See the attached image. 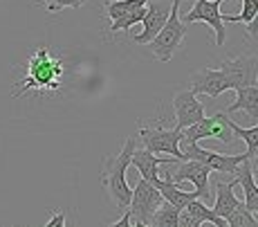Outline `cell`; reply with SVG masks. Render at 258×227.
Listing matches in <instances>:
<instances>
[{
  "mask_svg": "<svg viewBox=\"0 0 258 227\" xmlns=\"http://www.w3.org/2000/svg\"><path fill=\"white\" fill-rule=\"evenodd\" d=\"M133 227H151L148 223H140V220H135V223H133Z\"/></svg>",
  "mask_w": 258,
  "mask_h": 227,
  "instance_id": "obj_30",
  "label": "cell"
},
{
  "mask_svg": "<svg viewBox=\"0 0 258 227\" xmlns=\"http://www.w3.org/2000/svg\"><path fill=\"white\" fill-rule=\"evenodd\" d=\"M234 176H236V182L242 187V191H245V200H242V205L247 207V211H251L254 216H258V185H256L254 176H251L249 160L240 162Z\"/></svg>",
  "mask_w": 258,
  "mask_h": 227,
  "instance_id": "obj_17",
  "label": "cell"
},
{
  "mask_svg": "<svg viewBox=\"0 0 258 227\" xmlns=\"http://www.w3.org/2000/svg\"><path fill=\"white\" fill-rule=\"evenodd\" d=\"M249 164H251V176H254V180H256V185H258V153L249 160Z\"/></svg>",
  "mask_w": 258,
  "mask_h": 227,
  "instance_id": "obj_29",
  "label": "cell"
},
{
  "mask_svg": "<svg viewBox=\"0 0 258 227\" xmlns=\"http://www.w3.org/2000/svg\"><path fill=\"white\" fill-rule=\"evenodd\" d=\"M177 218H180V211L173 205H168V202H162V207L153 214L148 225L151 227H177Z\"/></svg>",
  "mask_w": 258,
  "mask_h": 227,
  "instance_id": "obj_22",
  "label": "cell"
},
{
  "mask_svg": "<svg viewBox=\"0 0 258 227\" xmlns=\"http://www.w3.org/2000/svg\"><path fill=\"white\" fill-rule=\"evenodd\" d=\"M205 223L202 220H198L196 216H191L188 211H184L182 209L180 211V218H177V227H202Z\"/></svg>",
  "mask_w": 258,
  "mask_h": 227,
  "instance_id": "obj_26",
  "label": "cell"
},
{
  "mask_svg": "<svg viewBox=\"0 0 258 227\" xmlns=\"http://www.w3.org/2000/svg\"><path fill=\"white\" fill-rule=\"evenodd\" d=\"M110 227H133V220H131V211H123V216L117 220V223H112Z\"/></svg>",
  "mask_w": 258,
  "mask_h": 227,
  "instance_id": "obj_28",
  "label": "cell"
},
{
  "mask_svg": "<svg viewBox=\"0 0 258 227\" xmlns=\"http://www.w3.org/2000/svg\"><path fill=\"white\" fill-rule=\"evenodd\" d=\"M188 90L193 95H207L209 99H216L222 92H227V81L222 77L220 68H202V70L193 72L188 79Z\"/></svg>",
  "mask_w": 258,
  "mask_h": 227,
  "instance_id": "obj_13",
  "label": "cell"
},
{
  "mask_svg": "<svg viewBox=\"0 0 258 227\" xmlns=\"http://www.w3.org/2000/svg\"><path fill=\"white\" fill-rule=\"evenodd\" d=\"M184 211H188L191 216H196V218L202 220V223H209L213 227H227L225 220H222L220 216H216V211H213L209 205H205L200 198H196V200L188 202V205L184 207Z\"/></svg>",
  "mask_w": 258,
  "mask_h": 227,
  "instance_id": "obj_20",
  "label": "cell"
},
{
  "mask_svg": "<svg viewBox=\"0 0 258 227\" xmlns=\"http://www.w3.org/2000/svg\"><path fill=\"white\" fill-rule=\"evenodd\" d=\"M66 75V66H63L61 59L52 56L49 47H38L32 56L27 59V70L25 77L16 83L14 88V99L23 97L29 90H41V92H54L58 90Z\"/></svg>",
  "mask_w": 258,
  "mask_h": 227,
  "instance_id": "obj_1",
  "label": "cell"
},
{
  "mask_svg": "<svg viewBox=\"0 0 258 227\" xmlns=\"http://www.w3.org/2000/svg\"><path fill=\"white\" fill-rule=\"evenodd\" d=\"M173 112H175V128L184 131V128L198 124L200 120H205V106L198 99V95H193L191 90H180L173 97Z\"/></svg>",
  "mask_w": 258,
  "mask_h": 227,
  "instance_id": "obj_12",
  "label": "cell"
},
{
  "mask_svg": "<svg viewBox=\"0 0 258 227\" xmlns=\"http://www.w3.org/2000/svg\"><path fill=\"white\" fill-rule=\"evenodd\" d=\"M209 176H211L209 166H205L202 162H196V160H182L175 164V171L168 169V178L175 185H180V182H193L200 200L209 198Z\"/></svg>",
  "mask_w": 258,
  "mask_h": 227,
  "instance_id": "obj_11",
  "label": "cell"
},
{
  "mask_svg": "<svg viewBox=\"0 0 258 227\" xmlns=\"http://www.w3.org/2000/svg\"><path fill=\"white\" fill-rule=\"evenodd\" d=\"M173 162H177L175 157L171 160V157H160V155H155V153H151L146 149H135L131 166H135L146 182L155 185V182L160 180V166H171Z\"/></svg>",
  "mask_w": 258,
  "mask_h": 227,
  "instance_id": "obj_14",
  "label": "cell"
},
{
  "mask_svg": "<svg viewBox=\"0 0 258 227\" xmlns=\"http://www.w3.org/2000/svg\"><path fill=\"white\" fill-rule=\"evenodd\" d=\"M220 72L229 90L258 86V56L256 54H242L236 59H225L220 63Z\"/></svg>",
  "mask_w": 258,
  "mask_h": 227,
  "instance_id": "obj_6",
  "label": "cell"
},
{
  "mask_svg": "<svg viewBox=\"0 0 258 227\" xmlns=\"http://www.w3.org/2000/svg\"><path fill=\"white\" fill-rule=\"evenodd\" d=\"M171 0H148L146 14L142 18V32L135 36L137 45H148L162 32V27L168 21V14H171Z\"/></svg>",
  "mask_w": 258,
  "mask_h": 227,
  "instance_id": "obj_10",
  "label": "cell"
},
{
  "mask_svg": "<svg viewBox=\"0 0 258 227\" xmlns=\"http://www.w3.org/2000/svg\"><path fill=\"white\" fill-rule=\"evenodd\" d=\"M238 110L247 112L251 120L258 122V86H249V88L236 90V99L229 108H227L225 115H234Z\"/></svg>",
  "mask_w": 258,
  "mask_h": 227,
  "instance_id": "obj_18",
  "label": "cell"
},
{
  "mask_svg": "<svg viewBox=\"0 0 258 227\" xmlns=\"http://www.w3.org/2000/svg\"><path fill=\"white\" fill-rule=\"evenodd\" d=\"M144 14H146V7H140L137 12L128 14V16L117 18V21L110 23V32H112V34H117V32H131L133 25H140V23H142Z\"/></svg>",
  "mask_w": 258,
  "mask_h": 227,
  "instance_id": "obj_23",
  "label": "cell"
},
{
  "mask_svg": "<svg viewBox=\"0 0 258 227\" xmlns=\"http://www.w3.org/2000/svg\"><path fill=\"white\" fill-rule=\"evenodd\" d=\"M153 187H157V189H160V194H162V198H164V202L173 205L177 211L184 209V207H186L191 200L200 198L196 189H193V191L180 189V185H175V182H173L171 178H168V171H166V176H164V178H160V180H157Z\"/></svg>",
  "mask_w": 258,
  "mask_h": 227,
  "instance_id": "obj_15",
  "label": "cell"
},
{
  "mask_svg": "<svg viewBox=\"0 0 258 227\" xmlns=\"http://www.w3.org/2000/svg\"><path fill=\"white\" fill-rule=\"evenodd\" d=\"M238 185L236 180H231V182H218L216 185V202H213V207L211 209L216 211V216H220L222 220H227L231 214L240 207V202L242 200H238L236 198V194H234V187Z\"/></svg>",
  "mask_w": 258,
  "mask_h": 227,
  "instance_id": "obj_16",
  "label": "cell"
},
{
  "mask_svg": "<svg viewBox=\"0 0 258 227\" xmlns=\"http://www.w3.org/2000/svg\"><path fill=\"white\" fill-rule=\"evenodd\" d=\"M207 137H216V140H220L222 144H231V142L236 140V135L229 128V115L216 112V115L205 117V120H200L198 124H193V126H188L182 131V140H184L186 144H200V142L207 140Z\"/></svg>",
  "mask_w": 258,
  "mask_h": 227,
  "instance_id": "obj_5",
  "label": "cell"
},
{
  "mask_svg": "<svg viewBox=\"0 0 258 227\" xmlns=\"http://www.w3.org/2000/svg\"><path fill=\"white\" fill-rule=\"evenodd\" d=\"M225 0H196L193 9H188V14H184L182 23H207L213 32H216V45H225L227 41V27L222 23V14H220V5Z\"/></svg>",
  "mask_w": 258,
  "mask_h": 227,
  "instance_id": "obj_8",
  "label": "cell"
},
{
  "mask_svg": "<svg viewBox=\"0 0 258 227\" xmlns=\"http://www.w3.org/2000/svg\"><path fill=\"white\" fill-rule=\"evenodd\" d=\"M227 220H229L227 227H258V218L251 214V211H247V207L242 205V202Z\"/></svg>",
  "mask_w": 258,
  "mask_h": 227,
  "instance_id": "obj_24",
  "label": "cell"
},
{
  "mask_svg": "<svg viewBox=\"0 0 258 227\" xmlns=\"http://www.w3.org/2000/svg\"><path fill=\"white\" fill-rule=\"evenodd\" d=\"M229 128L238 140H245V144H247L245 155H247V160H251L258 153V124L251 128H242V126H238L234 120H229Z\"/></svg>",
  "mask_w": 258,
  "mask_h": 227,
  "instance_id": "obj_21",
  "label": "cell"
},
{
  "mask_svg": "<svg viewBox=\"0 0 258 227\" xmlns=\"http://www.w3.org/2000/svg\"><path fill=\"white\" fill-rule=\"evenodd\" d=\"M45 227H66V211H54Z\"/></svg>",
  "mask_w": 258,
  "mask_h": 227,
  "instance_id": "obj_27",
  "label": "cell"
},
{
  "mask_svg": "<svg viewBox=\"0 0 258 227\" xmlns=\"http://www.w3.org/2000/svg\"><path fill=\"white\" fill-rule=\"evenodd\" d=\"M184 160L202 162L205 166H209L211 171H218V174H236L238 164L245 162L247 155L245 153H238V155H225V153H218V151H211V149H202L200 144H186Z\"/></svg>",
  "mask_w": 258,
  "mask_h": 227,
  "instance_id": "obj_9",
  "label": "cell"
},
{
  "mask_svg": "<svg viewBox=\"0 0 258 227\" xmlns=\"http://www.w3.org/2000/svg\"><path fill=\"white\" fill-rule=\"evenodd\" d=\"M180 3L182 0H173L171 5V14H168L166 25L162 27V32L148 43L151 54L162 63H168L173 59V54L180 50L182 41L186 36V25L180 18Z\"/></svg>",
  "mask_w": 258,
  "mask_h": 227,
  "instance_id": "obj_3",
  "label": "cell"
},
{
  "mask_svg": "<svg viewBox=\"0 0 258 227\" xmlns=\"http://www.w3.org/2000/svg\"><path fill=\"white\" fill-rule=\"evenodd\" d=\"M137 149V142L135 137H128L123 149L117 153V155H110L103 160L101 164V185L106 187V194L108 198L112 200V205L117 209H128L131 205V196H133V189L128 187L126 182V171L131 169V160H133V153Z\"/></svg>",
  "mask_w": 258,
  "mask_h": 227,
  "instance_id": "obj_2",
  "label": "cell"
},
{
  "mask_svg": "<svg viewBox=\"0 0 258 227\" xmlns=\"http://www.w3.org/2000/svg\"><path fill=\"white\" fill-rule=\"evenodd\" d=\"M140 137L144 142V149L151 153H166L173 155L177 162L184 160V151L180 149L182 131L177 128H164V126H140Z\"/></svg>",
  "mask_w": 258,
  "mask_h": 227,
  "instance_id": "obj_4",
  "label": "cell"
},
{
  "mask_svg": "<svg viewBox=\"0 0 258 227\" xmlns=\"http://www.w3.org/2000/svg\"><path fill=\"white\" fill-rule=\"evenodd\" d=\"M146 5H148V0H106L103 3V12H106V16L112 23L117 18L137 12L140 7H146Z\"/></svg>",
  "mask_w": 258,
  "mask_h": 227,
  "instance_id": "obj_19",
  "label": "cell"
},
{
  "mask_svg": "<svg viewBox=\"0 0 258 227\" xmlns=\"http://www.w3.org/2000/svg\"><path fill=\"white\" fill-rule=\"evenodd\" d=\"M38 3H43L47 12L54 14V12H61V9H66V7L79 9V7H83V5H86V0H38Z\"/></svg>",
  "mask_w": 258,
  "mask_h": 227,
  "instance_id": "obj_25",
  "label": "cell"
},
{
  "mask_svg": "<svg viewBox=\"0 0 258 227\" xmlns=\"http://www.w3.org/2000/svg\"><path fill=\"white\" fill-rule=\"evenodd\" d=\"M162 198L160 189L153 187L151 182H146L144 178L137 180V185L133 187V196H131V205H128V211H131V220H140V223H151L153 214L162 207Z\"/></svg>",
  "mask_w": 258,
  "mask_h": 227,
  "instance_id": "obj_7",
  "label": "cell"
}]
</instances>
